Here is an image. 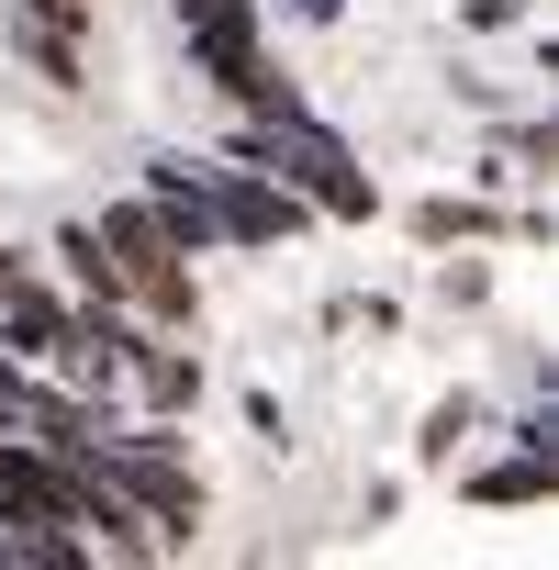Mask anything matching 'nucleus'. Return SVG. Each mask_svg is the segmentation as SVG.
<instances>
[{
	"label": "nucleus",
	"mask_w": 559,
	"mask_h": 570,
	"mask_svg": "<svg viewBox=\"0 0 559 570\" xmlns=\"http://www.w3.org/2000/svg\"><path fill=\"white\" fill-rule=\"evenodd\" d=\"M79 235H90L101 268H112V314H135V325H157V336H190L202 279H190V257L168 246V224H157L146 190H112L101 213H79Z\"/></svg>",
	"instance_id": "f257e3e1"
},
{
	"label": "nucleus",
	"mask_w": 559,
	"mask_h": 570,
	"mask_svg": "<svg viewBox=\"0 0 559 570\" xmlns=\"http://www.w3.org/2000/svg\"><path fill=\"white\" fill-rule=\"evenodd\" d=\"M235 157L246 168H268V179H292L303 202H314V224H359L381 190H370V168H359V146L314 112V101H280V112H235Z\"/></svg>",
	"instance_id": "f03ea898"
},
{
	"label": "nucleus",
	"mask_w": 559,
	"mask_h": 570,
	"mask_svg": "<svg viewBox=\"0 0 559 570\" xmlns=\"http://www.w3.org/2000/svg\"><path fill=\"white\" fill-rule=\"evenodd\" d=\"M79 459H90V470H101L146 525H157V548H179V537L202 525V470L179 459V436H157V425H146V436H112V425H101Z\"/></svg>",
	"instance_id": "7ed1b4c3"
},
{
	"label": "nucleus",
	"mask_w": 559,
	"mask_h": 570,
	"mask_svg": "<svg viewBox=\"0 0 559 570\" xmlns=\"http://www.w3.org/2000/svg\"><path fill=\"white\" fill-rule=\"evenodd\" d=\"M202 202H213V246H292V235H314V202L292 179L246 168V157H202Z\"/></svg>",
	"instance_id": "20e7f679"
},
{
	"label": "nucleus",
	"mask_w": 559,
	"mask_h": 570,
	"mask_svg": "<svg viewBox=\"0 0 559 570\" xmlns=\"http://www.w3.org/2000/svg\"><path fill=\"white\" fill-rule=\"evenodd\" d=\"M112 381H124V392H135V403L157 414V425H179V414L202 403V358H190L179 336L135 325V314H124V336H112Z\"/></svg>",
	"instance_id": "39448f33"
},
{
	"label": "nucleus",
	"mask_w": 559,
	"mask_h": 570,
	"mask_svg": "<svg viewBox=\"0 0 559 570\" xmlns=\"http://www.w3.org/2000/svg\"><path fill=\"white\" fill-rule=\"evenodd\" d=\"M12 57L35 79H79L90 57V0H12Z\"/></svg>",
	"instance_id": "423d86ee"
},
{
	"label": "nucleus",
	"mask_w": 559,
	"mask_h": 570,
	"mask_svg": "<svg viewBox=\"0 0 559 570\" xmlns=\"http://www.w3.org/2000/svg\"><path fill=\"white\" fill-rule=\"evenodd\" d=\"M146 202H157V224H168V246L179 257H213V202H202V157H146V179H135Z\"/></svg>",
	"instance_id": "0eeeda50"
}]
</instances>
